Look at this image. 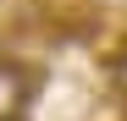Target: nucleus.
<instances>
[{
    "label": "nucleus",
    "mask_w": 127,
    "mask_h": 121,
    "mask_svg": "<svg viewBox=\"0 0 127 121\" xmlns=\"http://www.w3.org/2000/svg\"><path fill=\"white\" fill-rule=\"evenodd\" d=\"M33 88H39V77L22 66V60H0V121H22Z\"/></svg>",
    "instance_id": "f257e3e1"
},
{
    "label": "nucleus",
    "mask_w": 127,
    "mask_h": 121,
    "mask_svg": "<svg viewBox=\"0 0 127 121\" xmlns=\"http://www.w3.org/2000/svg\"><path fill=\"white\" fill-rule=\"evenodd\" d=\"M111 83H116V88H122V94H127V50H122V55H116V66H111Z\"/></svg>",
    "instance_id": "f03ea898"
}]
</instances>
